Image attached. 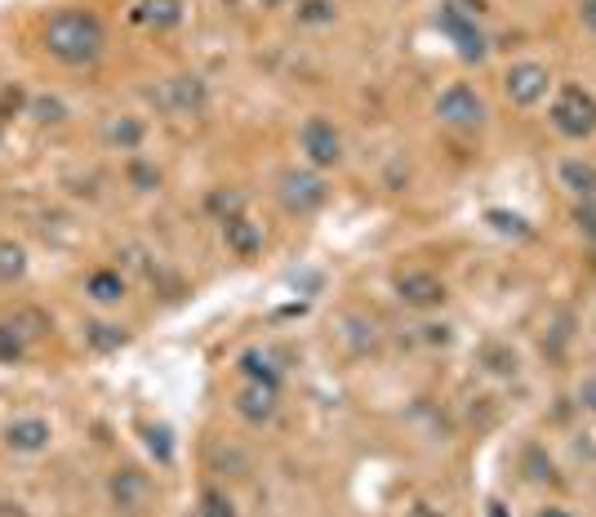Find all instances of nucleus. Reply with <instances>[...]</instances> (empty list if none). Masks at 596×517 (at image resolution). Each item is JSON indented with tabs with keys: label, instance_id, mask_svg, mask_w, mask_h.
<instances>
[{
	"label": "nucleus",
	"instance_id": "27",
	"mask_svg": "<svg viewBox=\"0 0 596 517\" xmlns=\"http://www.w3.org/2000/svg\"><path fill=\"white\" fill-rule=\"evenodd\" d=\"M343 326H351V331H343V340H347L356 353H370V348L379 344V331H375V322H366V317H343Z\"/></svg>",
	"mask_w": 596,
	"mask_h": 517
},
{
	"label": "nucleus",
	"instance_id": "10",
	"mask_svg": "<svg viewBox=\"0 0 596 517\" xmlns=\"http://www.w3.org/2000/svg\"><path fill=\"white\" fill-rule=\"evenodd\" d=\"M397 299H401L405 308H414V313H432V308H441V303L449 299V290H445V281H441L436 272L410 268V272L397 277Z\"/></svg>",
	"mask_w": 596,
	"mask_h": 517
},
{
	"label": "nucleus",
	"instance_id": "14",
	"mask_svg": "<svg viewBox=\"0 0 596 517\" xmlns=\"http://www.w3.org/2000/svg\"><path fill=\"white\" fill-rule=\"evenodd\" d=\"M236 370L246 375V384H268V388H281V379H285V366L277 362L272 348H246L236 357Z\"/></svg>",
	"mask_w": 596,
	"mask_h": 517
},
{
	"label": "nucleus",
	"instance_id": "35",
	"mask_svg": "<svg viewBox=\"0 0 596 517\" xmlns=\"http://www.w3.org/2000/svg\"><path fill=\"white\" fill-rule=\"evenodd\" d=\"M578 23L596 36V0H578Z\"/></svg>",
	"mask_w": 596,
	"mask_h": 517
},
{
	"label": "nucleus",
	"instance_id": "18",
	"mask_svg": "<svg viewBox=\"0 0 596 517\" xmlns=\"http://www.w3.org/2000/svg\"><path fill=\"white\" fill-rule=\"evenodd\" d=\"M134 23L156 28V32H170V28L183 23V0H139Z\"/></svg>",
	"mask_w": 596,
	"mask_h": 517
},
{
	"label": "nucleus",
	"instance_id": "17",
	"mask_svg": "<svg viewBox=\"0 0 596 517\" xmlns=\"http://www.w3.org/2000/svg\"><path fill=\"white\" fill-rule=\"evenodd\" d=\"M556 174H561V187H570L578 201H596V165H592V161L565 157V161L556 165Z\"/></svg>",
	"mask_w": 596,
	"mask_h": 517
},
{
	"label": "nucleus",
	"instance_id": "13",
	"mask_svg": "<svg viewBox=\"0 0 596 517\" xmlns=\"http://www.w3.org/2000/svg\"><path fill=\"white\" fill-rule=\"evenodd\" d=\"M223 228V246L236 255V259H259L263 255V224H254L250 215H236V219H227V224H218Z\"/></svg>",
	"mask_w": 596,
	"mask_h": 517
},
{
	"label": "nucleus",
	"instance_id": "19",
	"mask_svg": "<svg viewBox=\"0 0 596 517\" xmlns=\"http://www.w3.org/2000/svg\"><path fill=\"white\" fill-rule=\"evenodd\" d=\"M85 348L89 353H116V348H126L130 344V331L121 322H85Z\"/></svg>",
	"mask_w": 596,
	"mask_h": 517
},
{
	"label": "nucleus",
	"instance_id": "38",
	"mask_svg": "<svg viewBox=\"0 0 596 517\" xmlns=\"http://www.w3.org/2000/svg\"><path fill=\"white\" fill-rule=\"evenodd\" d=\"M534 517H574V513H570V508H561V504H543Z\"/></svg>",
	"mask_w": 596,
	"mask_h": 517
},
{
	"label": "nucleus",
	"instance_id": "1",
	"mask_svg": "<svg viewBox=\"0 0 596 517\" xmlns=\"http://www.w3.org/2000/svg\"><path fill=\"white\" fill-rule=\"evenodd\" d=\"M41 41H45V54L58 58L63 67H89L107 50V28L89 10H58L45 23V36Z\"/></svg>",
	"mask_w": 596,
	"mask_h": 517
},
{
	"label": "nucleus",
	"instance_id": "36",
	"mask_svg": "<svg viewBox=\"0 0 596 517\" xmlns=\"http://www.w3.org/2000/svg\"><path fill=\"white\" fill-rule=\"evenodd\" d=\"M0 517H32V513L19 499H0Z\"/></svg>",
	"mask_w": 596,
	"mask_h": 517
},
{
	"label": "nucleus",
	"instance_id": "20",
	"mask_svg": "<svg viewBox=\"0 0 596 517\" xmlns=\"http://www.w3.org/2000/svg\"><path fill=\"white\" fill-rule=\"evenodd\" d=\"M205 211H209L218 224H227V219H236V215H246V192H241V187H214V192L205 196Z\"/></svg>",
	"mask_w": 596,
	"mask_h": 517
},
{
	"label": "nucleus",
	"instance_id": "30",
	"mask_svg": "<svg viewBox=\"0 0 596 517\" xmlns=\"http://www.w3.org/2000/svg\"><path fill=\"white\" fill-rule=\"evenodd\" d=\"M481 362H486V370H495V375H517V353L503 348V344H486V348H481Z\"/></svg>",
	"mask_w": 596,
	"mask_h": 517
},
{
	"label": "nucleus",
	"instance_id": "29",
	"mask_svg": "<svg viewBox=\"0 0 596 517\" xmlns=\"http://www.w3.org/2000/svg\"><path fill=\"white\" fill-rule=\"evenodd\" d=\"M214 473H223V477H246V473H250V460L236 451V446H227V451L218 446V451H214Z\"/></svg>",
	"mask_w": 596,
	"mask_h": 517
},
{
	"label": "nucleus",
	"instance_id": "15",
	"mask_svg": "<svg viewBox=\"0 0 596 517\" xmlns=\"http://www.w3.org/2000/svg\"><path fill=\"white\" fill-rule=\"evenodd\" d=\"M85 294H89L98 308H116V303L130 294V281H126L121 268H94V272L85 277Z\"/></svg>",
	"mask_w": 596,
	"mask_h": 517
},
{
	"label": "nucleus",
	"instance_id": "12",
	"mask_svg": "<svg viewBox=\"0 0 596 517\" xmlns=\"http://www.w3.org/2000/svg\"><path fill=\"white\" fill-rule=\"evenodd\" d=\"M50 442H54V429L41 416H23V420L6 424V446L14 455H41V451H50Z\"/></svg>",
	"mask_w": 596,
	"mask_h": 517
},
{
	"label": "nucleus",
	"instance_id": "32",
	"mask_svg": "<svg viewBox=\"0 0 596 517\" xmlns=\"http://www.w3.org/2000/svg\"><path fill=\"white\" fill-rule=\"evenodd\" d=\"M28 103H32V98H28L19 85H10L6 94H0V121H6V117H14V112H28Z\"/></svg>",
	"mask_w": 596,
	"mask_h": 517
},
{
	"label": "nucleus",
	"instance_id": "23",
	"mask_svg": "<svg viewBox=\"0 0 596 517\" xmlns=\"http://www.w3.org/2000/svg\"><path fill=\"white\" fill-rule=\"evenodd\" d=\"M196 508H201L205 517H241V508H236V499H231L223 486H205L201 499H196Z\"/></svg>",
	"mask_w": 596,
	"mask_h": 517
},
{
	"label": "nucleus",
	"instance_id": "26",
	"mask_svg": "<svg viewBox=\"0 0 596 517\" xmlns=\"http://www.w3.org/2000/svg\"><path fill=\"white\" fill-rule=\"evenodd\" d=\"M23 353H28V335L14 322H0V362L14 366V362H23Z\"/></svg>",
	"mask_w": 596,
	"mask_h": 517
},
{
	"label": "nucleus",
	"instance_id": "28",
	"mask_svg": "<svg viewBox=\"0 0 596 517\" xmlns=\"http://www.w3.org/2000/svg\"><path fill=\"white\" fill-rule=\"evenodd\" d=\"M126 179H130V187H134V192H152V187H161V170H156L152 161H143V157H130Z\"/></svg>",
	"mask_w": 596,
	"mask_h": 517
},
{
	"label": "nucleus",
	"instance_id": "6",
	"mask_svg": "<svg viewBox=\"0 0 596 517\" xmlns=\"http://www.w3.org/2000/svg\"><path fill=\"white\" fill-rule=\"evenodd\" d=\"M152 103L170 117H201L205 103H209V89L201 76H170L152 89Z\"/></svg>",
	"mask_w": 596,
	"mask_h": 517
},
{
	"label": "nucleus",
	"instance_id": "22",
	"mask_svg": "<svg viewBox=\"0 0 596 517\" xmlns=\"http://www.w3.org/2000/svg\"><path fill=\"white\" fill-rule=\"evenodd\" d=\"M299 28H325L338 19V6L334 0H299V10H294Z\"/></svg>",
	"mask_w": 596,
	"mask_h": 517
},
{
	"label": "nucleus",
	"instance_id": "39",
	"mask_svg": "<svg viewBox=\"0 0 596 517\" xmlns=\"http://www.w3.org/2000/svg\"><path fill=\"white\" fill-rule=\"evenodd\" d=\"M405 517H445V513H441V508H432V504H414Z\"/></svg>",
	"mask_w": 596,
	"mask_h": 517
},
{
	"label": "nucleus",
	"instance_id": "7",
	"mask_svg": "<svg viewBox=\"0 0 596 517\" xmlns=\"http://www.w3.org/2000/svg\"><path fill=\"white\" fill-rule=\"evenodd\" d=\"M299 148H303V157H307L312 170H334V165H343V134H338V126L325 121V117H307V121H303Z\"/></svg>",
	"mask_w": 596,
	"mask_h": 517
},
{
	"label": "nucleus",
	"instance_id": "2",
	"mask_svg": "<svg viewBox=\"0 0 596 517\" xmlns=\"http://www.w3.org/2000/svg\"><path fill=\"white\" fill-rule=\"evenodd\" d=\"M277 196H281V205H285V215H294V219H312L321 205L329 201V183H325V174L321 170H312V165H294V170H285L281 179H277Z\"/></svg>",
	"mask_w": 596,
	"mask_h": 517
},
{
	"label": "nucleus",
	"instance_id": "24",
	"mask_svg": "<svg viewBox=\"0 0 596 517\" xmlns=\"http://www.w3.org/2000/svg\"><path fill=\"white\" fill-rule=\"evenodd\" d=\"M28 117H32L36 126H63V121H67V103H63V98L41 94V98H32V103H28Z\"/></svg>",
	"mask_w": 596,
	"mask_h": 517
},
{
	"label": "nucleus",
	"instance_id": "34",
	"mask_svg": "<svg viewBox=\"0 0 596 517\" xmlns=\"http://www.w3.org/2000/svg\"><path fill=\"white\" fill-rule=\"evenodd\" d=\"M578 406L587 410V416H596V375H587V379L578 384Z\"/></svg>",
	"mask_w": 596,
	"mask_h": 517
},
{
	"label": "nucleus",
	"instance_id": "31",
	"mask_svg": "<svg viewBox=\"0 0 596 517\" xmlns=\"http://www.w3.org/2000/svg\"><path fill=\"white\" fill-rule=\"evenodd\" d=\"M525 477H530V482H552V477H556L552 460H543V451H539V446H530V451H525Z\"/></svg>",
	"mask_w": 596,
	"mask_h": 517
},
{
	"label": "nucleus",
	"instance_id": "41",
	"mask_svg": "<svg viewBox=\"0 0 596 517\" xmlns=\"http://www.w3.org/2000/svg\"><path fill=\"white\" fill-rule=\"evenodd\" d=\"M263 6H268V10H281V6H290V0H263Z\"/></svg>",
	"mask_w": 596,
	"mask_h": 517
},
{
	"label": "nucleus",
	"instance_id": "9",
	"mask_svg": "<svg viewBox=\"0 0 596 517\" xmlns=\"http://www.w3.org/2000/svg\"><path fill=\"white\" fill-rule=\"evenodd\" d=\"M548 89H552V72L534 58L512 63L508 76H503V94L517 103V108H539V103L548 98Z\"/></svg>",
	"mask_w": 596,
	"mask_h": 517
},
{
	"label": "nucleus",
	"instance_id": "42",
	"mask_svg": "<svg viewBox=\"0 0 596 517\" xmlns=\"http://www.w3.org/2000/svg\"><path fill=\"white\" fill-rule=\"evenodd\" d=\"M183 517H205V513H201V508H187V513H183Z\"/></svg>",
	"mask_w": 596,
	"mask_h": 517
},
{
	"label": "nucleus",
	"instance_id": "21",
	"mask_svg": "<svg viewBox=\"0 0 596 517\" xmlns=\"http://www.w3.org/2000/svg\"><path fill=\"white\" fill-rule=\"evenodd\" d=\"M28 277V250L19 241H0V286H14Z\"/></svg>",
	"mask_w": 596,
	"mask_h": 517
},
{
	"label": "nucleus",
	"instance_id": "37",
	"mask_svg": "<svg viewBox=\"0 0 596 517\" xmlns=\"http://www.w3.org/2000/svg\"><path fill=\"white\" fill-rule=\"evenodd\" d=\"M427 331V344H449V326H423Z\"/></svg>",
	"mask_w": 596,
	"mask_h": 517
},
{
	"label": "nucleus",
	"instance_id": "3",
	"mask_svg": "<svg viewBox=\"0 0 596 517\" xmlns=\"http://www.w3.org/2000/svg\"><path fill=\"white\" fill-rule=\"evenodd\" d=\"M552 126L565 139H592L596 134V94L583 85H565L552 98Z\"/></svg>",
	"mask_w": 596,
	"mask_h": 517
},
{
	"label": "nucleus",
	"instance_id": "16",
	"mask_svg": "<svg viewBox=\"0 0 596 517\" xmlns=\"http://www.w3.org/2000/svg\"><path fill=\"white\" fill-rule=\"evenodd\" d=\"M143 139H148V121H143V117H111V121L102 126V143H107L111 152H139Z\"/></svg>",
	"mask_w": 596,
	"mask_h": 517
},
{
	"label": "nucleus",
	"instance_id": "33",
	"mask_svg": "<svg viewBox=\"0 0 596 517\" xmlns=\"http://www.w3.org/2000/svg\"><path fill=\"white\" fill-rule=\"evenodd\" d=\"M574 224H578V233H583V237H592V241H596V201H578Z\"/></svg>",
	"mask_w": 596,
	"mask_h": 517
},
{
	"label": "nucleus",
	"instance_id": "8",
	"mask_svg": "<svg viewBox=\"0 0 596 517\" xmlns=\"http://www.w3.org/2000/svg\"><path fill=\"white\" fill-rule=\"evenodd\" d=\"M436 23H441V32L458 45V54H463L467 63H481V58L490 54V41H486L481 28H476V14H472V10H463V6H441Z\"/></svg>",
	"mask_w": 596,
	"mask_h": 517
},
{
	"label": "nucleus",
	"instance_id": "40",
	"mask_svg": "<svg viewBox=\"0 0 596 517\" xmlns=\"http://www.w3.org/2000/svg\"><path fill=\"white\" fill-rule=\"evenodd\" d=\"M490 517H508V508H503V504L495 499V504H490Z\"/></svg>",
	"mask_w": 596,
	"mask_h": 517
},
{
	"label": "nucleus",
	"instance_id": "11",
	"mask_svg": "<svg viewBox=\"0 0 596 517\" xmlns=\"http://www.w3.org/2000/svg\"><path fill=\"white\" fill-rule=\"evenodd\" d=\"M231 406H236V416H241L246 424L263 429V424H272V420H277V410H281V388H268V384H246L241 392L231 397Z\"/></svg>",
	"mask_w": 596,
	"mask_h": 517
},
{
	"label": "nucleus",
	"instance_id": "4",
	"mask_svg": "<svg viewBox=\"0 0 596 517\" xmlns=\"http://www.w3.org/2000/svg\"><path fill=\"white\" fill-rule=\"evenodd\" d=\"M107 495H111V508L121 517H148L156 508V482L143 468H134V464L116 468L107 477Z\"/></svg>",
	"mask_w": 596,
	"mask_h": 517
},
{
	"label": "nucleus",
	"instance_id": "5",
	"mask_svg": "<svg viewBox=\"0 0 596 517\" xmlns=\"http://www.w3.org/2000/svg\"><path fill=\"white\" fill-rule=\"evenodd\" d=\"M436 117L449 130H476V126H486L490 108H486V98L476 94L467 80H454L449 89L436 94Z\"/></svg>",
	"mask_w": 596,
	"mask_h": 517
},
{
	"label": "nucleus",
	"instance_id": "25",
	"mask_svg": "<svg viewBox=\"0 0 596 517\" xmlns=\"http://www.w3.org/2000/svg\"><path fill=\"white\" fill-rule=\"evenodd\" d=\"M143 446L156 455V464H174V433L165 424H143Z\"/></svg>",
	"mask_w": 596,
	"mask_h": 517
}]
</instances>
